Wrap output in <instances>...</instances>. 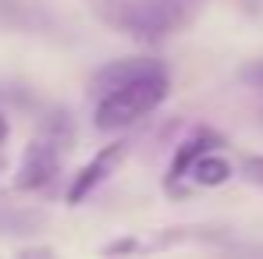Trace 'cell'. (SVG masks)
<instances>
[{
	"label": "cell",
	"instance_id": "cell-1",
	"mask_svg": "<svg viewBox=\"0 0 263 259\" xmlns=\"http://www.w3.org/2000/svg\"><path fill=\"white\" fill-rule=\"evenodd\" d=\"M100 25L135 43H164L189 29L206 0H86Z\"/></svg>",
	"mask_w": 263,
	"mask_h": 259
},
{
	"label": "cell",
	"instance_id": "cell-2",
	"mask_svg": "<svg viewBox=\"0 0 263 259\" xmlns=\"http://www.w3.org/2000/svg\"><path fill=\"white\" fill-rule=\"evenodd\" d=\"M171 92V78L167 71H149L135 82L110 89L96 99V110H92V125L103 135H118V131H128L132 125H139L142 117H149Z\"/></svg>",
	"mask_w": 263,
	"mask_h": 259
},
{
	"label": "cell",
	"instance_id": "cell-3",
	"mask_svg": "<svg viewBox=\"0 0 263 259\" xmlns=\"http://www.w3.org/2000/svg\"><path fill=\"white\" fill-rule=\"evenodd\" d=\"M75 128L68 114H50L43 121L40 135L29 138V146L22 149L18 171H14V188L18 192H43L57 181V174L64 167V156L71 153Z\"/></svg>",
	"mask_w": 263,
	"mask_h": 259
},
{
	"label": "cell",
	"instance_id": "cell-4",
	"mask_svg": "<svg viewBox=\"0 0 263 259\" xmlns=\"http://www.w3.org/2000/svg\"><path fill=\"white\" fill-rule=\"evenodd\" d=\"M128 138H118V142H110V146H103L92 160H89L82 171L71 177V185H68V206H79V203H86L89 195L110 177V174H118V167L125 164V156H128Z\"/></svg>",
	"mask_w": 263,
	"mask_h": 259
},
{
	"label": "cell",
	"instance_id": "cell-5",
	"mask_svg": "<svg viewBox=\"0 0 263 259\" xmlns=\"http://www.w3.org/2000/svg\"><path fill=\"white\" fill-rule=\"evenodd\" d=\"M220 146H228V138L214 128H192L181 142L175 146V156H171V164H167V174H164V188L167 192H175L178 185L192 174V167L210 153V149H220Z\"/></svg>",
	"mask_w": 263,
	"mask_h": 259
},
{
	"label": "cell",
	"instance_id": "cell-6",
	"mask_svg": "<svg viewBox=\"0 0 263 259\" xmlns=\"http://www.w3.org/2000/svg\"><path fill=\"white\" fill-rule=\"evenodd\" d=\"M160 68H164V64L153 61V57H125V61H110V64H103V68L92 75L89 92L100 99L103 92L125 86V82H135V78H142V75H149V71H160Z\"/></svg>",
	"mask_w": 263,
	"mask_h": 259
},
{
	"label": "cell",
	"instance_id": "cell-7",
	"mask_svg": "<svg viewBox=\"0 0 263 259\" xmlns=\"http://www.w3.org/2000/svg\"><path fill=\"white\" fill-rule=\"evenodd\" d=\"M231 174H235L231 160H224V156H220V149H210V153L192 167L189 181H192V185H199V188H217V185H224Z\"/></svg>",
	"mask_w": 263,
	"mask_h": 259
},
{
	"label": "cell",
	"instance_id": "cell-8",
	"mask_svg": "<svg viewBox=\"0 0 263 259\" xmlns=\"http://www.w3.org/2000/svg\"><path fill=\"white\" fill-rule=\"evenodd\" d=\"M238 174H242L253 188L263 192V153H246L242 164H238Z\"/></svg>",
	"mask_w": 263,
	"mask_h": 259
},
{
	"label": "cell",
	"instance_id": "cell-9",
	"mask_svg": "<svg viewBox=\"0 0 263 259\" xmlns=\"http://www.w3.org/2000/svg\"><path fill=\"white\" fill-rule=\"evenodd\" d=\"M238 78H242L249 89H260L263 92V61H249V64L238 71Z\"/></svg>",
	"mask_w": 263,
	"mask_h": 259
},
{
	"label": "cell",
	"instance_id": "cell-10",
	"mask_svg": "<svg viewBox=\"0 0 263 259\" xmlns=\"http://www.w3.org/2000/svg\"><path fill=\"white\" fill-rule=\"evenodd\" d=\"M135 249H146V245H142V242H135V238H121V242L103 245V252H107V256H114V252H135Z\"/></svg>",
	"mask_w": 263,
	"mask_h": 259
},
{
	"label": "cell",
	"instance_id": "cell-11",
	"mask_svg": "<svg viewBox=\"0 0 263 259\" xmlns=\"http://www.w3.org/2000/svg\"><path fill=\"white\" fill-rule=\"evenodd\" d=\"M7 135H11V128H7V117H4V114H0V146H4V142H7Z\"/></svg>",
	"mask_w": 263,
	"mask_h": 259
},
{
	"label": "cell",
	"instance_id": "cell-12",
	"mask_svg": "<svg viewBox=\"0 0 263 259\" xmlns=\"http://www.w3.org/2000/svg\"><path fill=\"white\" fill-rule=\"evenodd\" d=\"M22 256H50V249H22Z\"/></svg>",
	"mask_w": 263,
	"mask_h": 259
},
{
	"label": "cell",
	"instance_id": "cell-13",
	"mask_svg": "<svg viewBox=\"0 0 263 259\" xmlns=\"http://www.w3.org/2000/svg\"><path fill=\"white\" fill-rule=\"evenodd\" d=\"M260 121H263V110H260Z\"/></svg>",
	"mask_w": 263,
	"mask_h": 259
}]
</instances>
